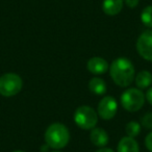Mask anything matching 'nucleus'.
<instances>
[{
  "label": "nucleus",
  "mask_w": 152,
  "mask_h": 152,
  "mask_svg": "<svg viewBox=\"0 0 152 152\" xmlns=\"http://www.w3.org/2000/svg\"><path fill=\"white\" fill-rule=\"evenodd\" d=\"M88 70L91 72L92 74H95V75H101L104 74L105 72H107V70L110 69V66L108 63L104 58L99 56L92 57L88 61Z\"/></svg>",
  "instance_id": "8"
},
{
  "label": "nucleus",
  "mask_w": 152,
  "mask_h": 152,
  "mask_svg": "<svg viewBox=\"0 0 152 152\" xmlns=\"http://www.w3.org/2000/svg\"><path fill=\"white\" fill-rule=\"evenodd\" d=\"M145 98L147 99V101L149 102V104H151V105H152V87L148 89L147 93H146Z\"/></svg>",
  "instance_id": "19"
},
{
  "label": "nucleus",
  "mask_w": 152,
  "mask_h": 152,
  "mask_svg": "<svg viewBox=\"0 0 152 152\" xmlns=\"http://www.w3.org/2000/svg\"><path fill=\"white\" fill-rule=\"evenodd\" d=\"M134 80L139 89H147L152 83V74L149 71H141L135 76Z\"/></svg>",
  "instance_id": "13"
},
{
  "label": "nucleus",
  "mask_w": 152,
  "mask_h": 152,
  "mask_svg": "<svg viewBox=\"0 0 152 152\" xmlns=\"http://www.w3.org/2000/svg\"><path fill=\"white\" fill-rule=\"evenodd\" d=\"M52 152H59V151H52Z\"/></svg>",
  "instance_id": "22"
},
{
  "label": "nucleus",
  "mask_w": 152,
  "mask_h": 152,
  "mask_svg": "<svg viewBox=\"0 0 152 152\" xmlns=\"http://www.w3.org/2000/svg\"><path fill=\"white\" fill-rule=\"evenodd\" d=\"M89 89L95 95H103V94L106 93L107 87H106L105 81L102 78L93 77L89 83Z\"/></svg>",
  "instance_id": "12"
},
{
  "label": "nucleus",
  "mask_w": 152,
  "mask_h": 152,
  "mask_svg": "<svg viewBox=\"0 0 152 152\" xmlns=\"http://www.w3.org/2000/svg\"><path fill=\"white\" fill-rule=\"evenodd\" d=\"M124 2L126 3V5L130 9H133V7H137V4H139V0H124Z\"/></svg>",
  "instance_id": "18"
},
{
  "label": "nucleus",
  "mask_w": 152,
  "mask_h": 152,
  "mask_svg": "<svg viewBox=\"0 0 152 152\" xmlns=\"http://www.w3.org/2000/svg\"><path fill=\"white\" fill-rule=\"evenodd\" d=\"M125 131L127 133V137H137L141 132V124L135 122V121H130L129 123H127L126 127H125Z\"/></svg>",
  "instance_id": "15"
},
{
  "label": "nucleus",
  "mask_w": 152,
  "mask_h": 152,
  "mask_svg": "<svg viewBox=\"0 0 152 152\" xmlns=\"http://www.w3.org/2000/svg\"><path fill=\"white\" fill-rule=\"evenodd\" d=\"M13 152H24V151H21V150H16V151H13Z\"/></svg>",
  "instance_id": "21"
},
{
  "label": "nucleus",
  "mask_w": 152,
  "mask_h": 152,
  "mask_svg": "<svg viewBox=\"0 0 152 152\" xmlns=\"http://www.w3.org/2000/svg\"><path fill=\"white\" fill-rule=\"evenodd\" d=\"M124 1L123 0H103L102 10L108 16H116L122 11Z\"/></svg>",
  "instance_id": "10"
},
{
  "label": "nucleus",
  "mask_w": 152,
  "mask_h": 152,
  "mask_svg": "<svg viewBox=\"0 0 152 152\" xmlns=\"http://www.w3.org/2000/svg\"><path fill=\"white\" fill-rule=\"evenodd\" d=\"M139 54L146 61H152V30L142 32L137 42Z\"/></svg>",
  "instance_id": "6"
},
{
  "label": "nucleus",
  "mask_w": 152,
  "mask_h": 152,
  "mask_svg": "<svg viewBox=\"0 0 152 152\" xmlns=\"http://www.w3.org/2000/svg\"><path fill=\"white\" fill-rule=\"evenodd\" d=\"M23 81L18 74L5 73L0 76V95L4 97H13L20 93Z\"/></svg>",
  "instance_id": "4"
},
{
  "label": "nucleus",
  "mask_w": 152,
  "mask_h": 152,
  "mask_svg": "<svg viewBox=\"0 0 152 152\" xmlns=\"http://www.w3.org/2000/svg\"><path fill=\"white\" fill-rule=\"evenodd\" d=\"M118 103L117 100L112 96H106L102 98L98 104V116L101 117L103 120H110L117 114Z\"/></svg>",
  "instance_id": "7"
},
{
  "label": "nucleus",
  "mask_w": 152,
  "mask_h": 152,
  "mask_svg": "<svg viewBox=\"0 0 152 152\" xmlns=\"http://www.w3.org/2000/svg\"><path fill=\"white\" fill-rule=\"evenodd\" d=\"M141 124L147 129H152V113H147L141 119Z\"/></svg>",
  "instance_id": "16"
},
{
  "label": "nucleus",
  "mask_w": 152,
  "mask_h": 152,
  "mask_svg": "<svg viewBox=\"0 0 152 152\" xmlns=\"http://www.w3.org/2000/svg\"><path fill=\"white\" fill-rule=\"evenodd\" d=\"M96 152H115V151L112 149H110V148H101V149L97 150Z\"/></svg>",
  "instance_id": "20"
},
{
  "label": "nucleus",
  "mask_w": 152,
  "mask_h": 152,
  "mask_svg": "<svg viewBox=\"0 0 152 152\" xmlns=\"http://www.w3.org/2000/svg\"><path fill=\"white\" fill-rule=\"evenodd\" d=\"M141 21L146 27L152 28V5L146 7L141 13Z\"/></svg>",
  "instance_id": "14"
},
{
  "label": "nucleus",
  "mask_w": 152,
  "mask_h": 152,
  "mask_svg": "<svg viewBox=\"0 0 152 152\" xmlns=\"http://www.w3.org/2000/svg\"><path fill=\"white\" fill-rule=\"evenodd\" d=\"M117 151L118 152H139V144L134 140V137H125L121 139L117 146Z\"/></svg>",
  "instance_id": "11"
},
{
  "label": "nucleus",
  "mask_w": 152,
  "mask_h": 152,
  "mask_svg": "<svg viewBox=\"0 0 152 152\" xmlns=\"http://www.w3.org/2000/svg\"><path fill=\"white\" fill-rule=\"evenodd\" d=\"M110 73L113 80L117 86L126 88L134 80V66L128 58L119 57L112 63Z\"/></svg>",
  "instance_id": "1"
},
{
  "label": "nucleus",
  "mask_w": 152,
  "mask_h": 152,
  "mask_svg": "<svg viewBox=\"0 0 152 152\" xmlns=\"http://www.w3.org/2000/svg\"><path fill=\"white\" fill-rule=\"evenodd\" d=\"M69 141V130L61 123H53L45 131V142L52 149H63Z\"/></svg>",
  "instance_id": "2"
},
{
  "label": "nucleus",
  "mask_w": 152,
  "mask_h": 152,
  "mask_svg": "<svg viewBox=\"0 0 152 152\" xmlns=\"http://www.w3.org/2000/svg\"><path fill=\"white\" fill-rule=\"evenodd\" d=\"M145 145H146V148H147L150 152H152V131L146 137Z\"/></svg>",
  "instance_id": "17"
},
{
  "label": "nucleus",
  "mask_w": 152,
  "mask_h": 152,
  "mask_svg": "<svg viewBox=\"0 0 152 152\" xmlns=\"http://www.w3.org/2000/svg\"><path fill=\"white\" fill-rule=\"evenodd\" d=\"M74 122L81 129L89 130L95 128L98 122V113L88 105L79 106L74 113Z\"/></svg>",
  "instance_id": "3"
},
{
  "label": "nucleus",
  "mask_w": 152,
  "mask_h": 152,
  "mask_svg": "<svg viewBox=\"0 0 152 152\" xmlns=\"http://www.w3.org/2000/svg\"><path fill=\"white\" fill-rule=\"evenodd\" d=\"M145 103V95L140 89L126 90L121 95V104L127 112L134 113L140 110Z\"/></svg>",
  "instance_id": "5"
},
{
  "label": "nucleus",
  "mask_w": 152,
  "mask_h": 152,
  "mask_svg": "<svg viewBox=\"0 0 152 152\" xmlns=\"http://www.w3.org/2000/svg\"><path fill=\"white\" fill-rule=\"evenodd\" d=\"M90 140L97 147H104V146L107 145L110 137H108L107 132L104 129L95 127V128L92 129L91 133H90Z\"/></svg>",
  "instance_id": "9"
}]
</instances>
